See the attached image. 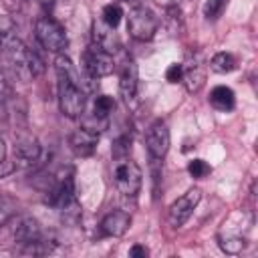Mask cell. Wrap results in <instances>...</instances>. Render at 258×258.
Masks as SVG:
<instances>
[{
  "label": "cell",
  "mask_w": 258,
  "mask_h": 258,
  "mask_svg": "<svg viewBox=\"0 0 258 258\" xmlns=\"http://www.w3.org/2000/svg\"><path fill=\"white\" fill-rule=\"evenodd\" d=\"M210 171H212V167L204 159H191L187 163V173L196 179H204L206 175H210Z\"/></svg>",
  "instance_id": "21"
},
{
  "label": "cell",
  "mask_w": 258,
  "mask_h": 258,
  "mask_svg": "<svg viewBox=\"0 0 258 258\" xmlns=\"http://www.w3.org/2000/svg\"><path fill=\"white\" fill-rule=\"evenodd\" d=\"M129 226H131V216H129L127 212H123V210H113V212H109V214L101 220V224H99L101 234H103V236H111V238L123 236V234L129 230Z\"/></svg>",
  "instance_id": "9"
},
{
  "label": "cell",
  "mask_w": 258,
  "mask_h": 258,
  "mask_svg": "<svg viewBox=\"0 0 258 258\" xmlns=\"http://www.w3.org/2000/svg\"><path fill=\"white\" fill-rule=\"evenodd\" d=\"M129 256L131 258H145V256H149V250L145 246H141V244H133L129 248Z\"/></svg>",
  "instance_id": "24"
},
{
  "label": "cell",
  "mask_w": 258,
  "mask_h": 258,
  "mask_svg": "<svg viewBox=\"0 0 258 258\" xmlns=\"http://www.w3.org/2000/svg\"><path fill=\"white\" fill-rule=\"evenodd\" d=\"M200 200H202V191H200L198 187H191V189H187L183 196H179V198L169 206V210H167V222H169V226L181 228V226L189 220V216L194 214V210H196V206L200 204Z\"/></svg>",
  "instance_id": "6"
},
{
  "label": "cell",
  "mask_w": 258,
  "mask_h": 258,
  "mask_svg": "<svg viewBox=\"0 0 258 258\" xmlns=\"http://www.w3.org/2000/svg\"><path fill=\"white\" fill-rule=\"evenodd\" d=\"M145 147L147 153L153 161H161L167 151H169V129L165 125V121L157 119L149 125L147 133H145Z\"/></svg>",
  "instance_id": "7"
},
{
  "label": "cell",
  "mask_w": 258,
  "mask_h": 258,
  "mask_svg": "<svg viewBox=\"0 0 258 258\" xmlns=\"http://www.w3.org/2000/svg\"><path fill=\"white\" fill-rule=\"evenodd\" d=\"M34 34H36V40L40 42V46L48 52L62 54L69 46V36L64 32V28L50 16H40L34 22Z\"/></svg>",
  "instance_id": "2"
},
{
  "label": "cell",
  "mask_w": 258,
  "mask_h": 258,
  "mask_svg": "<svg viewBox=\"0 0 258 258\" xmlns=\"http://www.w3.org/2000/svg\"><path fill=\"white\" fill-rule=\"evenodd\" d=\"M210 103H212V107L218 109V111H224V113H226V111H232L234 105H236L234 91H232L230 87H226V85H218V87H214L212 93H210Z\"/></svg>",
  "instance_id": "14"
},
{
  "label": "cell",
  "mask_w": 258,
  "mask_h": 258,
  "mask_svg": "<svg viewBox=\"0 0 258 258\" xmlns=\"http://www.w3.org/2000/svg\"><path fill=\"white\" fill-rule=\"evenodd\" d=\"M115 69V62H113V56L109 50H105L103 46L99 44H91L85 52H83V73L89 75L91 79H101V77H107L111 75Z\"/></svg>",
  "instance_id": "5"
},
{
  "label": "cell",
  "mask_w": 258,
  "mask_h": 258,
  "mask_svg": "<svg viewBox=\"0 0 258 258\" xmlns=\"http://www.w3.org/2000/svg\"><path fill=\"white\" fill-rule=\"evenodd\" d=\"M113 181H115V187L119 189V194H123L127 198H135L143 183L141 167L129 157H119L113 167Z\"/></svg>",
  "instance_id": "3"
},
{
  "label": "cell",
  "mask_w": 258,
  "mask_h": 258,
  "mask_svg": "<svg viewBox=\"0 0 258 258\" xmlns=\"http://www.w3.org/2000/svg\"><path fill=\"white\" fill-rule=\"evenodd\" d=\"M113 109H115V101L109 95H99L95 99V105H93V115L101 117V119H107Z\"/></svg>",
  "instance_id": "17"
},
{
  "label": "cell",
  "mask_w": 258,
  "mask_h": 258,
  "mask_svg": "<svg viewBox=\"0 0 258 258\" xmlns=\"http://www.w3.org/2000/svg\"><path fill=\"white\" fill-rule=\"evenodd\" d=\"M56 79H58V107L64 117L77 119L83 115L87 105V93L83 89V75L73 67V62L58 54L54 60Z\"/></svg>",
  "instance_id": "1"
},
{
  "label": "cell",
  "mask_w": 258,
  "mask_h": 258,
  "mask_svg": "<svg viewBox=\"0 0 258 258\" xmlns=\"http://www.w3.org/2000/svg\"><path fill=\"white\" fill-rule=\"evenodd\" d=\"M137 85H139V75H137V64L133 58H125L123 67H121V75H119V91L121 97L129 103L135 99L137 95Z\"/></svg>",
  "instance_id": "10"
},
{
  "label": "cell",
  "mask_w": 258,
  "mask_h": 258,
  "mask_svg": "<svg viewBox=\"0 0 258 258\" xmlns=\"http://www.w3.org/2000/svg\"><path fill=\"white\" fill-rule=\"evenodd\" d=\"M210 69L214 73H220V75L230 73L236 69V56L232 52H216L210 60Z\"/></svg>",
  "instance_id": "15"
},
{
  "label": "cell",
  "mask_w": 258,
  "mask_h": 258,
  "mask_svg": "<svg viewBox=\"0 0 258 258\" xmlns=\"http://www.w3.org/2000/svg\"><path fill=\"white\" fill-rule=\"evenodd\" d=\"M228 0H206L204 4V16L208 20H218L222 16V12L226 10Z\"/></svg>",
  "instance_id": "20"
},
{
  "label": "cell",
  "mask_w": 258,
  "mask_h": 258,
  "mask_svg": "<svg viewBox=\"0 0 258 258\" xmlns=\"http://www.w3.org/2000/svg\"><path fill=\"white\" fill-rule=\"evenodd\" d=\"M103 22L109 26V28H115L119 22H121V16H123V10H121V6L119 4H107L105 8H103Z\"/></svg>",
  "instance_id": "19"
},
{
  "label": "cell",
  "mask_w": 258,
  "mask_h": 258,
  "mask_svg": "<svg viewBox=\"0 0 258 258\" xmlns=\"http://www.w3.org/2000/svg\"><path fill=\"white\" fill-rule=\"evenodd\" d=\"M181 77H183V64L173 62V64L167 67V71H165V79H167L169 83H179Z\"/></svg>",
  "instance_id": "22"
},
{
  "label": "cell",
  "mask_w": 258,
  "mask_h": 258,
  "mask_svg": "<svg viewBox=\"0 0 258 258\" xmlns=\"http://www.w3.org/2000/svg\"><path fill=\"white\" fill-rule=\"evenodd\" d=\"M12 95V89H10V85H8V81L0 75V103H4L8 97Z\"/></svg>",
  "instance_id": "25"
},
{
  "label": "cell",
  "mask_w": 258,
  "mask_h": 258,
  "mask_svg": "<svg viewBox=\"0 0 258 258\" xmlns=\"http://www.w3.org/2000/svg\"><path fill=\"white\" fill-rule=\"evenodd\" d=\"M97 143H99V133L97 131H91L87 127H79V129H75L69 135V147L79 157L93 155L95 149H97Z\"/></svg>",
  "instance_id": "8"
},
{
  "label": "cell",
  "mask_w": 258,
  "mask_h": 258,
  "mask_svg": "<svg viewBox=\"0 0 258 258\" xmlns=\"http://www.w3.org/2000/svg\"><path fill=\"white\" fill-rule=\"evenodd\" d=\"M12 236H14L16 242L26 244V242H32V240L42 238V230H40V224H38L34 218H22V220H18V224L14 226Z\"/></svg>",
  "instance_id": "11"
},
{
  "label": "cell",
  "mask_w": 258,
  "mask_h": 258,
  "mask_svg": "<svg viewBox=\"0 0 258 258\" xmlns=\"http://www.w3.org/2000/svg\"><path fill=\"white\" fill-rule=\"evenodd\" d=\"M127 32L139 40H151L157 32V16L147 6H135L127 16Z\"/></svg>",
  "instance_id": "4"
},
{
  "label": "cell",
  "mask_w": 258,
  "mask_h": 258,
  "mask_svg": "<svg viewBox=\"0 0 258 258\" xmlns=\"http://www.w3.org/2000/svg\"><path fill=\"white\" fill-rule=\"evenodd\" d=\"M14 169H16V165L12 161H8V159H2L0 161V177H8Z\"/></svg>",
  "instance_id": "26"
},
{
  "label": "cell",
  "mask_w": 258,
  "mask_h": 258,
  "mask_svg": "<svg viewBox=\"0 0 258 258\" xmlns=\"http://www.w3.org/2000/svg\"><path fill=\"white\" fill-rule=\"evenodd\" d=\"M244 238L238 234H222L220 236V248L226 254H240L244 250Z\"/></svg>",
  "instance_id": "16"
},
{
  "label": "cell",
  "mask_w": 258,
  "mask_h": 258,
  "mask_svg": "<svg viewBox=\"0 0 258 258\" xmlns=\"http://www.w3.org/2000/svg\"><path fill=\"white\" fill-rule=\"evenodd\" d=\"M6 159V141L0 137V161Z\"/></svg>",
  "instance_id": "27"
},
{
  "label": "cell",
  "mask_w": 258,
  "mask_h": 258,
  "mask_svg": "<svg viewBox=\"0 0 258 258\" xmlns=\"http://www.w3.org/2000/svg\"><path fill=\"white\" fill-rule=\"evenodd\" d=\"M12 30H14V20L10 16H0V38L12 34Z\"/></svg>",
  "instance_id": "23"
},
{
  "label": "cell",
  "mask_w": 258,
  "mask_h": 258,
  "mask_svg": "<svg viewBox=\"0 0 258 258\" xmlns=\"http://www.w3.org/2000/svg\"><path fill=\"white\" fill-rule=\"evenodd\" d=\"M22 252L24 254H32V256L48 254V252H52V244L48 240H44V238H38V240H32V242L22 244Z\"/></svg>",
  "instance_id": "18"
},
{
  "label": "cell",
  "mask_w": 258,
  "mask_h": 258,
  "mask_svg": "<svg viewBox=\"0 0 258 258\" xmlns=\"http://www.w3.org/2000/svg\"><path fill=\"white\" fill-rule=\"evenodd\" d=\"M14 151H16V155L22 161H36L40 157V143H38L36 137L24 133V135H18L16 137Z\"/></svg>",
  "instance_id": "13"
},
{
  "label": "cell",
  "mask_w": 258,
  "mask_h": 258,
  "mask_svg": "<svg viewBox=\"0 0 258 258\" xmlns=\"http://www.w3.org/2000/svg\"><path fill=\"white\" fill-rule=\"evenodd\" d=\"M181 81L185 83V89L189 93H198L204 83H206V67L200 62V60H194L189 62L187 67H183V77Z\"/></svg>",
  "instance_id": "12"
}]
</instances>
